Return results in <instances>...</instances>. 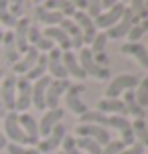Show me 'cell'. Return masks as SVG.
<instances>
[{
  "instance_id": "cell-38",
  "label": "cell",
  "mask_w": 148,
  "mask_h": 154,
  "mask_svg": "<svg viewBox=\"0 0 148 154\" xmlns=\"http://www.w3.org/2000/svg\"><path fill=\"white\" fill-rule=\"evenodd\" d=\"M124 148L126 146L120 142V140H109L106 146H101V154H120Z\"/></svg>"
},
{
  "instance_id": "cell-42",
  "label": "cell",
  "mask_w": 148,
  "mask_h": 154,
  "mask_svg": "<svg viewBox=\"0 0 148 154\" xmlns=\"http://www.w3.org/2000/svg\"><path fill=\"white\" fill-rule=\"evenodd\" d=\"M69 2L75 6V10H85L87 8V0H69Z\"/></svg>"
},
{
  "instance_id": "cell-44",
  "label": "cell",
  "mask_w": 148,
  "mask_h": 154,
  "mask_svg": "<svg viewBox=\"0 0 148 154\" xmlns=\"http://www.w3.org/2000/svg\"><path fill=\"white\" fill-rule=\"evenodd\" d=\"M6 144H8V140L4 138V134H2V130H0V150H4V148H6Z\"/></svg>"
},
{
  "instance_id": "cell-37",
  "label": "cell",
  "mask_w": 148,
  "mask_h": 154,
  "mask_svg": "<svg viewBox=\"0 0 148 154\" xmlns=\"http://www.w3.org/2000/svg\"><path fill=\"white\" fill-rule=\"evenodd\" d=\"M24 2L26 0H8V10L14 18H23V10H24Z\"/></svg>"
},
{
  "instance_id": "cell-22",
  "label": "cell",
  "mask_w": 148,
  "mask_h": 154,
  "mask_svg": "<svg viewBox=\"0 0 148 154\" xmlns=\"http://www.w3.org/2000/svg\"><path fill=\"white\" fill-rule=\"evenodd\" d=\"M120 51L124 55H128V57H134L136 61L140 63V67L148 69V51L142 43H124Z\"/></svg>"
},
{
  "instance_id": "cell-25",
  "label": "cell",
  "mask_w": 148,
  "mask_h": 154,
  "mask_svg": "<svg viewBox=\"0 0 148 154\" xmlns=\"http://www.w3.org/2000/svg\"><path fill=\"white\" fill-rule=\"evenodd\" d=\"M122 101H124L126 109H128V116H134V120H146V109L138 106V101L134 97V89L126 91L122 95Z\"/></svg>"
},
{
  "instance_id": "cell-5",
  "label": "cell",
  "mask_w": 148,
  "mask_h": 154,
  "mask_svg": "<svg viewBox=\"0 0 148 154\" xmlns=\"http://www.w3.org/2000/svg\"><path fill=\"white\" fill-rule=\"evenodd\" d=\"M83 91H85V83H71L69 89L65 91V106H67L69 112H73V114H77V116L87 112L85 101L81 100V93Z\"/></svg>"
},
{
  "instance_id": "cell-7",
  "label": "cell",
  "mask_w": 148,
  "mask_h": 154,
  "mask_svg": "<svg viewBox=\"0 0 148 154\" xmlns=\"http://www.w3.org/2000/svg\"><path fill=\"white\" fill-rule=\"evenodd\" d=\"M65 134H67V128H65L63 124H57L53 130H51V134L45 136V138H41L39 144L35 148L39 150V154H51L53 150L61 148V142H63V138H65Z\"/></svg>"
},
{
  "instance_id": "cell-10",
  "label": "cell",
  "mask_w": 148,
  "mask_h": 154,
  "mask_svg": "<svg viewBox=\"0 0 148 154\" xmlns=\"http://www.w3.org/2000/svg\"><path fill=\"white\" fill-rule=\"evenodd\" d=\"M0 97L6 112H14L16 106V75H4L0 79Z\"/></svg>"
},
{
  "instance_id": "cell-24",
  "label": "cell",
  "mask_w": 148,
  "mask_h": 154,
  "mask_svg": "<svg viewBox=\"0 0 148 154\" xmlns=\"http://www.w3.org/2000/svg\"><path fill=\"white\" fill-rule=\"evenodd\" d=\"M59 26H61L63 31H65V35L69 37V41H71V47H73V49H77V51H79L81 47H85V45H83V35H81V31H79V26H77L75 23H73L71 18H63Z\"/></svg>"
},
{
  "instance_id": "cell-47",
  "label": "cell",
  "mask_w": 148,
  "mask_h": 154,
  "mask_svg": "<svg viewBox=\"0 0 148 154\" xmlns=\"http://www.w3.org/2000/svg\"><path fill=\"white\" fill-rule=\"evenodd\" d=\"M32 2H35V4L39 6V4H43V2H45V0H32Z\"/></svg>"
},
{
  "instance_id": "cell-52",
  "label": "cell",
  "mask_w": 148,
  "mask_h": 154,
  "mask_svg": "<svg viewBox=\"0 0 148 154\" xmlns=\"http://www.w3.org/2000/svg\"><path fill=\"white\" fill-rule=\"evenodd\" d=\"M57 154H63V152H57Z\"/></svg>"
},
{
  "instance_id": "cell-28",
  "label": "cell",
  "mask_w": 148,
  "mask_h": 154,
  "mask_svg": "<svg viewBox=\"0 0 148 154\" xmlns=\"http://www.w3.org/2000/svg\"><path fill=\"white\" fill-rule=\"evenodd\" d=\"M79 124H95V126H101V128H106V130H109V116L101 114V112H89L87 109L85 114L79 116Z\"/></svg>"
},
{
  "instance_id": "cell-13",
  "label": "cell",
  "mask_w": 148,
  "mask_h": 154,
  "mask_svg": "<svg viewBox=\"0 0 148 154\" xmlns=\"http://www.w3.org/2000/svg\"><path fill=\"white\" fill-rule=\"evenodd\" d=\"M41 57V53L35 49V47H29L26 49V53H23L20 55V59L12 65V75H16V77H24L29 71L35 67V63H37V59Z\"/></svg>"
},
{
  "instance_id": "cell-20",
  "label": "cell",
  "mask_w": 148,
  "mask_h": 154,
  "mask_svg": "<svg viewBox=\"0 0 148 154\" xmlns=\"http://www.w3.org/2000/svg\"><path fill=\"white\" fill-rule=\"evenodd\" d=\"M97 112H101V114H106V116H124V118H128V109H126L122 100L103 97V100L97 101Z\"/></svg>"
},
{
  "instance_id": "cell-39",
  "label": "cell",
  "mask_w": 148,
  "mask_h": 154,
  "mask_svg": "<svg viewBox=\"0 0 148 154\" xmlns=\"http://www.w3.org/2000/svg\"><path fill=\"white\" fill-rule=\"evenodd\" d=\"M85 12L91 18H97L101 12V0H87V8H85Z\"/></svg>"
},
{
  "instance_id": "cell-48",
  "label": "cell",
  "mask_w": 148,
  "mask_h": 154,
  "mask_svg": "<svg viewBox=\"0 0 148 154\" xmlns=\"http://www.w3.org/2000/svg\"><path fill=\"white\" fill-rule=\"evenodd\" d=\"M2 37H4V31H2V26H0V43H2Z\"/></svg>"
},
{
  "instance_id": "cell-21",
  "label": "cell",
  "mask_w": 148,
  "mask_h": 154,
  "mask_svg": "<svg viewBox=\"0 0 148 154\" xmlns=\"http://www.w3.org/2000/svg\"><path fill=\"white\" fill-rule=\"evenodd\" d=\"M51 81V77L45 75L37 79L32 83V97H31V106H35L37 109H47L45 108V93H47V85Z\"/></svg>"
},
{
  "instance_id": "cell-12",
  "label": "cell",
  "mask_w": 148,
  "mask_h": 154,
  "mask_svg": "<svg viewBox=\"0 0 148 154\" xmlns=\"http://www.w3.org/2000/svg\"><path fill=\"white\" fill-rule=\"evenodd\" d=\"M18 124H20V128H23L24 136L29 140V146H37L41 140V132H39V122H37V118L31 114H18Z\"/></svg>"
},
{
  "instance_id": "cell-17",
  "label": "cell",
  "mask_w": 148,
  "mask_h": 154,
  "mask_svg": "<svg viewBox=\"0 0 148 154\" xmlns=\"http://www.w3.org/2000/svg\"><path fill=\"white\" fill-rule=\"evenodd\" d=\"M61 59H63V67L67 71V77H73L77 81H85L87 75H85V71L81 69V65H79L75 51H63Z\"/></svg>"
},
{
  "instance_id": "cell-16",
  "label": "cell",
  "mask_w": 148,
  "mask_h": 154,
  "mask_svg": "<svg viewBox=\"0 0 148 154\" xmlns=\"http://www.w3.org/2000/svg\"><path fill=\"white\" fill-rule=\"evenodd\" d=\"M134 26V16H132V12L128 10V6H126V12H124V16L118 20L112 29H108L106 31V37H108V41L109 38H114V41H118V38H124V37H128V32H130V29Z\"/></svg>"
},
{
  "instance_id": "cell-9",
  "label": "cell",
  "mask_w": 148,
  "mask_h": 154,
  "mask_svg": "<svg viewBox=\"0 0 148 154\" xmlns=\"http://www.w3.org/2000/svg\"><path fill=\"white\" fill-rule=\"evenodd\" d=\"M31 97H32V83L24 77H16V114H24L31 108Z\"/></svg>"
},
{
  "instance_id": "cell-51",
  "label": "cell",
  "mask_w": 148,
  "mask_h": 154,
  "mask_svg": "<svg viewBox=\"0 0 148 154\" xmlns=\"http://www.w3.org/2000/svg\"><path fill=\"white\" fill-rule=\"evenodd\" d=\"M146 8H148V0H146Z\"/></svg>"
},
{
  "instance_id": "cell-23",
  "label": "cell",
  "mask_w": 148,
  "mask_h": 154,
  "mask_svg": "<svg viewBox=\"0 0 148 154\" xmlns=\"http://www.w3.org/2000/svg\"><path fill=\"white\" fill-rule=\"evenodd\" d=\"M35 18H37V23H43L45 26H59L65 16L55 12V10L45 8L43 4H39V6H35Z\"/></svg>"
},
{
  "instance_id": "cell-26",
  "label": "cell",
  "mask_w": 148,
  "mask_h": 154,
  "mask_svg": "<svg viewBox=\"0 0 148 154\" xmlns=\"http://www.w3.org/2000/svg\"><path fill=\"white\" fill-rule=\"evenodd\" d=\"M43 6L49 8V10H55V12H59V14H63L65 18H71V16L75 14V6L71 4L69 0H45Z\"/></svg>"
},
{
  "instance_id": "cell-8",
  "label": "cell",
  "mask_w": 148,
  "mask_h": 154,
  "mask_svg": "<svg viewBox=\"0 0 148 154\" xmlns=\"http://www.w3.org/2000/svg\"><path fill=\"white\" fill-rule=\"evenodd\" d=\"M71 20L79 26V31H81V35H83V45H91V41L95 38V35H97V29H95L94 24V18L87 14L85 10H75V14L71 16Z\"/></svg>"
},
{
  "instance_id": "cell-18",
  "label": "cell",
  "mask_w": 148,
  "mask_h": 154,
  "mask_svg": "<svg viewBox=\"0 0 148 154\" xmlns=\"http://www.w3.org/2000/svg\"><path fill=\"white\" fill-rule=\"evenodd\" d=\"M63 116H65V112H63L61 108L47 109V112L43 114V118H41V122H39V132H41V138L49 136V134H51V130H53L55 126H57V124H61Z\"/></svg>"
},
{
  "instance_id": "cell-32",
  "label": "cell",
  "mask_w": 148,
  "mask_h": 154,
  "mask_svg": "<svg viewBox=\"0 0 148 154\" xmlns=\"http://www.w3.org/2000/svg\"><path fill=\"white\" fill-rule=\"evenodd\" d=\"M75 144L83 154H101V146L91 138H75Z\"/></svg>"
},
{
  "instance_id": "cell-27",
  "label": "cell",
  "mask_w": 148,
  "mask_h": 154,
  "mask_svg": "<svg viewBox=\"0 0 148 154\" xmlns=\"http://www.w3.org/2000/svg\"><path fill=\"white\" fill-rule=\"evenodd\" d=\"M2 45H4V59H6L10 65H14V63L20 59V55H18V51H16L12 31H6V32H4V37H2Z\"/></svg>"
},
{
  "instance_id": "cell-30",
  "label": "cell",
  "mask_w": 148,
  "mask_h": 154,
  "mask_svg": "<svg viewBox=\"0 0 148 154\" xmlns=\"http://www.w3.org/2000/svg\"><path fill=\"white\" fill-rule=\"evenodd\" d=\"M134 97H136V101H138L140 108H144V109L148 108V75H144L140 81H138L136 91H134Z\"/></svg>"
},
{
  "instance_id": "cell-53",
  "label": "cell",
  "mask_w": 148,
  "mask_h": 154,
  "mask_svg": "<svg viewBox=\"0 0 148 154\" xmlns=\"http://www.w3.org/2000/svg\"><path fill=\"white\" fill-rule=\"evenodd\" d=\"M146 51H148V47H146Z\"/></svg>"
},
{
  "instance_id": "cell-34",
  "label": "cell",
  "mask_w": 148,
  "mask_h": 154,
  "mask_svg": "<svg viewBox=\"0 0 148 154\" xmlns=\"http://www.w3.org/2000/svg\"><path fill=\"white\" fill-rule=\"evenodd\" d=\"M106 43H108L106 32H103V31H97L95 38L91 41V45H89V51H91V55H101V53H106Z\"/></svg>"
},
{
  "instance_id": "cell-49",
  "label": "cell",
  "mask_w": 148,
  "mask_h": 154,
  "mask_svg": "<svg viewBox=\"0 0 148 154\" xmlns=\"http://www.w3.org/2000/svg\"><path fill=\"white\" fill-rule=\"evenodd\" d=\"M2 77H4V69H2V67H0V79H2Z\"/></svg>"
},
{
  "instance_id": "cell-50",
  "label": "cell",
  "mask_w": 148,
  "mask_h": 154,
  "mask_svg": "<svg viewBox=\"0 0 148 154\" xmlns=\"http://www.w3.org/2000/svg\"><path fill=\"white\" fill-rule=\"evenodd\" d=\"M120 2H122V4H126V2H130V0H120Z\"/></svg>"
},
{
  "instance_id": "cell-6",
  "label": "cell",
  "mask_w": 148,
  "mask_h": 154,
  "mask_svg": "<svg viewBox=\"0 0 148 154\" xmlns=\"http://www.w3.org/2000/svg\"><path fill=\"white\" fill-rule=\"evenodd\" d=\"M124 12H126V4H122V2H118L116 6H112V8H108V10H101L100 12V16L97 18H94V24H95V29L97 31H108V29H112L114 24L124 16Z\"/></svg>"
},
{
  "instance_id": "cell-40",
  "label": "cell",
  "mask_w": 148,
  "mask_h": 154,
  "mask_svg": "<svg viewBox=\"0 0 148 154\" xmlns=\"http://www.w3.org/2000/svg\"><path fill=\"white\" fill-rule=\"evenodd\" d=\"M120 142L124 144V146H132L134 142H136V138H134V132H132V128H126V130H122L120 132Z\"/></svg>"
},
{
  "instance_id": "cell-3",
  "label": "cell",
  "mask_w": 148,
  "mask_h": 154,
  "mask_svg": "<svg viewBox=\"0 0 148 154\" xmlns=\"http://www.w3.org/2000/svg\"><path fill=\"white\" fill-rule=\"evenodd\" d=\"M4 138L10 142V144H20V146H29V140L24 136L23 128H20V124H18V114L16 112H8L4 116Z\"/></svg>"
},
{
  "instance_id": "cell-43",
  "label": "cell",
  "mask_w": 148,
  "mask_h": 154,
  "mask_svg": "<svg viewBox=\"0 0 148 154\" xmlns=\"http://www.w3.org/2000/svg\"><path fill=\"white\" fill-rule=\"evenodd\" d=\"M120 0H101V10H108V8H112V6H116Z\"/></svg>"
},
{
  "instance_id": "cell-33",
  "label": "cell",
  "mask_w": 148,
  "mask_h": 154,
  "mask_svg": "<svg viewBox=\"0 0 148 154\" xmlns=\"http://www.w3.org/2000/svg\"><path fill=\"white\" fill-rule=\"evenodd\" d=\"M130 128L134 132L136 142H144L148 138V122L146 120H134V122H130Z\"/></svg>"
},
{
  "instance_id": "cell-36",
  "label": "cell",
  "mask_w": 148,
  "mask_h": 154,
  "mask_svg": "<svg viewBox=\"0 0 148 154\" xmlns=\"http://www.w3.org/2000/svg\"><path fill=\"white\" fill-rule=\"evenodd\" d=\"M4 150L8 154H39V150L35 146H20V144H10V142L6 144Z\"/></svg>"
},
{
  "instance_id": "cell-14",
  "label": "cell",
  "mask_w": 148,
  "mask_h": 154,
  "mask_svg": "<svg viewBox=\"0 0 148 154\" xmlns=\"http://www.w3.org/2000/svg\"><path fill=\"white\" fill-rule=\"evenodd\" d=\"M63 51L53 47L47 53V71L51 79H67V71L63 67V59H61Z\"/></svg>"
},
{
  "instance_id": "cell-31",
  "label": "cell",
  "mask_w": 148,
  "mask_h": 154,
  "mask_svg": "<svg viewBox=\"0 0 148 154\" xmlns=\"http://www.w3.org/2000/svg\"><path fill=\"white\" fill-rule=\"evenodd\" d=\"M148 32V18H142L140 23H136L128 32V43H140V38Z\"/></svg>"
},
{
  "instance_id": "cell-11",
  "label": "cell",
  "mask_w": 148,
  "mask_h": 154,
  "mask_svg": "<svg viewBox=\"0 0 148 154\" xmlns=\"http://www.w3.org/2000/svg\"><path fill=\"white\" fill-rule=\"evenodd\" d=\"M75 134H77V138H91L95 140L100 146H106L109 140V132L106 128H101V126H95V124H77V128H75Z\"/></svg>"
},
{
  "instance_id": "cell-4",
  "label": "cell",
  "mask_w": 148,
  "mask_h": 154,
  "mask_svg": "<svg viewBox=\"0 0 148 154\" xmlns=\"http://www.w3.org/2000/svg\"><path fill=\"white\" fill-rule=\"evenodd\" d=\"M69 79H51L47 85V93H45V108L55 109L59 108V101L65 95V91L69 89Z\"/></svg>"
},
{
  "instance_id": "cell-45",
  "label": "cell",
  "mask_w": 148,
  "mask_h": 154,
  "mask_svg": "<svg viewBox=\"0 0 148 154\" xmlns=\"http://www.w3.org/2000/svg\"><path fill=\"white\" fill-rule=\"evenodd\" d=\"M6 114H8V112L4 109V103H2V97H0V118L4 120V116H6Z\"/></svg>"
},
{
  "instance_id": "cell-2",
  "label": "cell",
  "mask_w": 148,
  "mask_h": 154,
  "mask_svg": "<svg viewBox=\"0 0 148 154\" xmlns=\"http://www.w3.org/2000/svg\"><path fill=\"white\" fill-rule=\"evenodd\" d=\"M77 61H79V65H81V69L85 71V75L95 77V79H100V81L109 79V69L95 63L94 55H91V51H89V47H81V49L77 51Z\"/></svg>"
},
{
  "instance_id": "cell-46",
  "label": "cell",
  "mask_w": 148,
  "mask_h": 154,
  "mask_svg": "<svg viewBox=\"0 0 148 154\" xmlns=\"http://www.w3.org/2000/svg\"><path fill=\"white\" fill-rule=\"evenodd\" d=\"M140 144H142V146H144V148H148V138L144 140V142H140Z\"/></svg>"
},
{
  "instance_id": "cell-19",
  "label": "cell",
  "mask_w": 148,
  "mask_h": 154,
  "mask_svg": "<svg viewBox=\"0 0 148 154\" xmlns=\"http://www.w3.org/2000/svg\"><path fill=\"white\" fill-rule=\"evenodd\" d=\"M49 41H53V45L57 49H61V51H73V47H71V41L69 37L65 35L61 26H45V31H41Z\"/></svg>"
},
{
  "instance_id": "cell-29",
  "label": "cell",
  "mask_w": 148,
  "mask_h": 154,
  "mask_svg": "<svg viewBox=\"0 0 148 154\" xmlns=\"http://www.w3.org/2000/svg\"><path fill=\"white\" fill-rule=\"evenodd\" d=\"M45 75H47V55L41 53V57L37 59V63H35V67L24 75V79H29L31 83H35L37 79H41V77H45Z\"/></svg>"
},
{
  "instance_id": "cell-1",
  "label": "cell",
  "mask_w": 148,
  "mask_h": 154,
  "mask_svg": "<svg viewBox=\"0 0 148 154\" xmlns=\"http://www.w3.org/2000/svg\"><path fill=\"white\" fill-rule=\"evenodd\" d=\"M138 81H140V79H138L136 75H132V73H122V75L109 79L108 87H106V95H103V97H109V100H120L126 91L136 89Z\"/></svg>"
},
{
  "instance_id": "cell-15",
  "label": "cell",
  "mask_w": 148,
  "mask_h": 154,
  "mask_svg": "<svg viewBox=\"0 0 148 154\" xmlns=\"http://www.w3.org/2000/svg\"><path fill=\"white\" fill-rule=\"evenodd\" d=\"M29 29H31V20L29 18H18L12 29V37H14V45H16V51L18 55L26 53L29 49Z\"/></svg>"
},
{
  "instance_id": "cell-41",
  "label": "cell",
  "mask_w": 148,
  "mask_h": 154,
  "mask_svg": "<svg viewBox=\"0 0 148 154\" xmlns=\"http://www.w3.org/2000/svg\"><path fill=\"white\" fill-rule=\"evenodd\" d=\"M120 154H146V148L142 146L140 142H134L132 146H126Z\"/></svg>"
},
{
  "instance_id": "cell-35",
  "label": "cell",
  "mask_w": 148,
  "mask_h": 154,
  "mask_svg": "<svg viewBox=\"0 0 148 154\" xmlns=\"http://www.w3.org/2000/svg\"><path fill=\"white\" fill-rule=\"evenodd\" d=\"M61 152L63 154H83L77 148V144H75V136H71V134H65V138L61 142Z\"/></svg>"
}]
</instances>
